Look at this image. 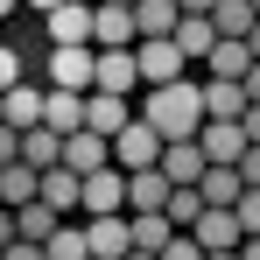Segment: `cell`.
<instances>
[{
	"instance_id": "cell-19",
	"label": "cell",
	"mask_w": 260,
	"mask_h": 260,
	"mask_svg": "<svg viewBox=\"0 0 260 260\" xmlns=\"http://www.w3.org/2000/svg\"><path fill=\"white\" fill-rule=\"evenodd\" d=\"M169 176H162V162H155V169H134L127 176V211H162V204H169Z\"/></svg>"
},
{
	"instance_id": "cell-4",
	"label": "cell",
	"mask_w": 260,
	"mask_h": 260,
	"mask_svg": "<svg viewBox=\"0 0 260 260\" xmlns=\"http://www.w3.org/2000/svg\"><path fill=\"white\" fill-rule=\"evenodd\" d=\"M113 162H120L127 176H134V169H155V162H162V134H155L141 113H134V127L113 134Z\"/></svg>"
},
{
	"instance_id": "cell-5",
	"label": "cell",
	"mask_w": 260,
	"mask_h": 260,
	"mask_svg": "<svg viewBox=\"0 0 260 260\" xmlns=\"http://www.w3.org/2000/svg\"><path fill=\"white\" fill-rule=\"evenodd\" d=\"M190 239H197L204 253H232V246L246 239V225H239V211H232V204H204V211H197V225H190Z\"/></svg>"
},
{
	"instance_id": "cell-25",
	"label": "cell",
	"mask_w": 260,
	"mask_h": 260,
	"mask_svg": "<svg viewBox=\"0 0 260 260\" xmlns=\"http://www.w3.org/2000/svg\"><path fill=\"white\" fill-rule=\"evenodd\" d=\"M134 21H141V36H176L183 0H134Z\"/></svg>"
},
{
	"instance_id": "cell-33",
	"label": "cell",
	"mask_w": 260,
	"mask_h": 260,
	"mask_svg": "<svg viewBox=\"0 0 260 260\" xmlns=\"http://www.w3.org/2000/svg\"><path fill=\"white\" fill-rule=\"evenodd\" d=\"M7 162H21V127L0 120V169H7Z\"/></svg>"
},
{
	"instance_id": "cell-29",
	"label": "cell",
	"mask_w": 260,
	"mask_h": 260,
	"mask_svg": "<svg viewBox=\"0 0 260 260\" xmlns=\"http://www.w3.org/2000/svg\"><path fill=\"white\" fill-rule=\"evenodd\" d=\"M162 211L176 218V232H190V225H197V211H204V190H197V183H176V190H169V204H162Z\"/></svg>"
},
{
	"instance_id": "cell-31",
	"label": "cell",
	"mask_w": 260,
	"mask_h": 260,
	"mask_svg": "<svg viewBox=\"0 0 260 260\" xmlns=\"http://www.w3.org/2000/svg\"><path fill=\"white\" fill-rule=\"evenodd\" d=\"M162 260H204V246H197V239H190V232H176L169 246H162Z\"/></svg>"
},
{
	"instance_id": "cell-28",
	"label": "cell",
	"mask_w": 260,
	"mask_h": 260,
	"mask_svg": "<svg viewBox=\"0 0 260 260\" xmlns=\"http://www.w3.org/2000/svg\"><path fill=\"white\" fill-rule=\"evenodd\" d=\"M211 21H218V36H253V0H218L211 7Z\"/></svg>"
},
{
	"instance_id": "cell-20",
	"label": "cell",
	"mask_w": 260,
	"mask_h": 260,
	"mask_svg": "<svg viewBox=\"0 0 260 260\" xmlns=\"http://www.w3.org/2000/svg\"><path fill=\"white\" fill-rule=\"evenodd\" d=\"M204 113L211 120H239L246 113V78H204Z\"/></svg>"
},
{
	"instance_id": "cell-47",
	"label": "cell",
	"mask_w": 260,
	"mask_h": 260,
	"mask_svg": "<svg viewBox=\"0 0 260 260\" xmlns=\"http://www.w3.org/2000/svg\"><path fill=\"white\" fill-rule=\"evenodd\" d=\"M253 14H260V0H253Z\"/></svg>"
},
{
	"instance_id": "cell-37",
	"label": "cell",
	"mask_w": 260,
	"mask_h": 260,
	"mask_svg": "<svg viewBox=\"0 0 260 260\" xmlns=\"http://www.w3.org/2000/svg\"><path fill=\"white\" fill-rule=\"evenodd\" d=\"M246 106H260V56H253V71H246Z\"/></svg>"
},
{
	"instance_id": "cell-2",
	"label": "cell",
	"mask_w": 260,
	"mask_h": 260,
	"mask_svg": "<svg viewBox=\"0 0 260 260\" xmlns=\"http://www.w3.org/2000/svg\"><path fill=\"white\" fill-rule=\"evenodd\" d=\"M134 63H141V91L176 85V78H190V71H197V63L176 49V36H141V43H134Z\"/></svg>"
},
{
	"instance_id": "cell-18",
	"label": "cell",
	"mask_w": 260,
	"mask_h": 260,
	"mask_svg": "<svg viewBox=\"0 0 260 260\" xmlns=\"http://www.w3.org/2000/svg\"><path fill=\"white\" fill-rule=\"evenodd\" d=\"M176 49L204 71V56L218 49V21H211V14H183V21H176Z\"/></svg>"
},
{
	"instance_id": "cell-36",
	"label": "cell",
	"mask_w": 260,
	"mask_h": 260,
	"mask_svg": "<svg viewBox=\"0 0 260 260\" xmlns=\"http://www.w3.org/2000/svg\"><path fill=\"white\" fill-rule=\"evenodd\" d=\"M0 260H43V246L36 239H14V246H0Z\"/></svg>"
},
{
	"instance_id": "cell-41",
	"label": "cell",
	"mask_w": 260,
	"mask_h": 260,
	"mask_svg": "<svg viewBox=\"0 0 260 260\" xmlns=\"http://www.w3.org/2000/svg\"><path fill=\"white\" fill-rule=\"evenodd\" d=\"M49 7H56V0H21V14H49Z\"/></svg>"
},
{
	"instance_id": "cell-9",
	"label": "cell",
	"mask_w": 260,
	"mask_h": 260,
	"mask_svg": "<svg viewBox=\"0 0 260 260\" xmlns=\"http://www.w3.org/2000/svg\"><path fill=\"white\" fill-rule=\"evenodd\" d=\"M43 106H49V85H36V78H21V85H7L0 91V120L7 127H43Z\"/></svg>"
},
{
	"instance_id": "cell-21",
	"label": "cell",
	"mask_w": 260,
	"mask_h": 260,
	"mask_svg": "<svg viewBox=\"0 0 260 260\" xmlns=\"http://www.w3.org/2000/svg\"><path fill=\"white\" fill-rule=\"evenodd\" d=\"M43 127H56V134H78V127H85V91H63V85H49Z\"/></svg>"
},
{
	"instance_id": "cell-23",
	"label": "cell",
	"mask_w": 260,
	"mask_h": 260,
	"mask_svg": "<svg viewBox=\"0 0 260 260\" xmlns=\"http://www.w3.org/2000/svg\"><path fill=\"white\" fill-rule=\"evenodd\" d=\"M127 218H134V246H141V253H162V246L176 239V218L169 211H127Z\"/></svg>"
},
{
	"instance_id": "cell-14",
	"label": "cell",
	"mask_w": 260,
	"mask_h": 260,
	"mask_svg": "<svg viewBox=\"0 0 260 260\" xmlns=\"http://www.w3.org/2000/svg\"><path fill=\"white\" fill-rule=\"evenodd\" d=\"M204 169H211V155L197 141H162V176L169 183H204Z\"/></svg>"
},
{
	"instance_id": "cell-27",
	"label": "cell",
	"mask_w": 260,
	"mask_h": 260,
	"mask_svg": "<svg viewBox=\"0 0 260 260\" xmlns=\"http://www.w3.org/2000/svg\"><path fill=\"white\" fill-rule=\"evenodd\" d=\"M21 239H36V246H43L49 232H56V225H63V211H56V204H49V197H36V204H21Z\"/></svg>"
},
{
	"instance_id": "cell-8",
	"label": "cell",
	"mask_w": 260,
	"mask_h": 260,
	"mask_svg": "<svg viewBox=\"0 0 260 260\" xmlns=\"http://www.w3.org/2000/svg\"><path fill=\"white\" fill-rule=\"evenodd\" d=\"M91 14H99V0H56L43 14V36L49 43H91Z\"/></svg>"
},
{
	"instance_id": "cell-30",
	"label": "cell",
	"mask_w": 260,
	"mask_h": 260,
	"mask_svg": "<svg viewBox=\"0 0 260 260\" xmlns=\"http://www.w3.org/2000/svg\"><path fill=\"white\" fill-rule=\"evenodd\" d=\"M232 211H239V225H246V239H253V232H260V190H246V197H239Z\"/></svg>"
},
{
	"instance_id": "cell-35",
	"label": "cell",
	"mask_w": 260,
	"mask_h": 260,
	"mask_svg": "<svg viewBox=\"0 0 260 260\" xmlns=\"http://www.w3.org/2000/svg\"><path fill=\"white\" fill-rule=\"evenodd\" d=\"M21 239V218H14V204H0V246H14Z\"/></svg>"
},
{
	"instance_id": "cell-45",
	"label": "cell",
	"mask_w": 260,
	"mask_h": 260,
	"mask_svg": "<svg viewBox=\"0 0 260 260\" xmlns=\"http://www.w3.org/2000/svg\"><path fill=\"white\" fill-rule=\"evenodd\" d=\"M127 260H162V253H141V246H134V253H127Z\"/></svg>"
},
{
	"instance_id": "cell-38",
	"label": "cell",
	"mask_w": 260,
	"mask_h": 260,
	"mask_svg": "<svg viewBox=\"0 0 260 260\" xmlns=\"http://www.w3.org/2000/svg\"><path fill=\"white\" fill-rule=\"evenodd\" d=\"M239 120H246V141H260V106H246Z\"/></svg>"
},
{
	"instance_id": "cell-6",
	"label": "cell",
	"mask_w": 260,
	"mask_h": 260,
	"mask_svg": "<svg viewBox=\"0 0 260 260\" xmlns=\"http://www.w3.org/2000/svg\"><path fill=\"white\" fill-rule=\"evenodd\" d=\"M134 43H141L134 7H120V0H99V14H91V49H134Z\"/></svg>"
},
{
	"instance_id": "cell-15",
	"label": "cell",
	"mask_w": 260,
	"mask_h": 260,
	"mask_svg": "<svg viewBox=\"0 0 260 260\" xmlns=\"http://www.w3.org/2000/svg\"><path fill=\"white\" fill-rule=\"evenodd\" d=\"M134 85H141L134 49H99V85H91V91H120V99H134Z\"/></svg>"
},
{
	"instance_id": "cell-48",
	"label": "cell",
	"mask_w": 260,
	"mask_h": 260,
	"mask_svg": "<svg viewBox=\"0 0 260 260\" xmlns=\"http://www.w3.org/2000/svg\"><path fill=\"white\" fill-rule=\"evenodd\" d=\"M91 260H99V253H91Z\"/></svg>"
},
{
	"instance_id": "cell-32",
	"label": "cell",
	"mask_w": 260,
	"mask_h": 260,
	"mask_svg": "<svg viewBox=\"0 0 260 260\" xmlns=\"http://www.w3.org/2000/svg\"><path fill=\"white\" fill-rule=\"evenodd\" d=\"M21 78H28V71H21V56L0 43V91H7V85H21Z\"/></svg>"
},
{
	"instance_id": "cell-34",
	"label": "cell",
	"mask_w": 260,
	"mask_h": 260,
	"mask_svg": "<svg viewBox=\"0 0 260 260\" xmlns=\"http://www.w3.org/2000/svg\"><path fill=\"white\" fill-rule=\"evenodd\" d=\"M239 176H246V190H260V141L246 148V155H239Z\"/></svg>"
},
{
	"instance_id": "cell-16",
	"label": "cell",
	"mask_w": 260,
	"mask_h": 260,
	"mask_svg": "<svg viewBox=\"0 0 260 260\" xmlns=\"http://www.w3.org/2000/svg\"><path fill=\"white\" fill-rule=\"evenodd\" d=\"M36 197H43V169H36L28 155L0 169V204H14V211H21V204H36Z\"/></svg>"
},
{
	"instance_id": "cell-46",
	"label": "cell",
	"mask_w": 260,
	"mask_h": 260,
	"mask_svg": "<svg viewBox=\"0 0 260 260\" xmlns=\"http://www.w3.org/2000/svg\"><path fill=\"white\" fill-rule=\"evenodd\" d=\"M120 7H134V0H120Z\"/></svg>"
},
{
	"instance_id": "cell-44",
	"label": "cell",
	"mask_w": 260,
	"mask_h": 260,
	"mask_svg": "<svg viewBox=\"0 0 260 260\" xmlns=\"http://www.w3.org/2000/svg\"><path fill=\"white\" fill-rule=\"evenodd\" d=\"M204 260H239V246H232V253H204Z\"/></svg>"
},
{
	"instance_id": "cell-3",
	"label": "cell",
	"mask_w": 260,
	"mask_h": 260,
	"mask_svg": "<svg viewBox=\"0 0 260 260\" xmlns=\"http://www.w3.org/2000/svg\"><path fill=\"white\" fill-rule=\"evenodd\" d=\"M43 85H63V91H91V85H99V49H91V43H49Z\"/></svg>"
},
{
	"instance_id": "cell-40",
	"label": "cell",
	"mask_w": 260,
	"mask_h": 260,
	"mask_svg": "<svg viewBox=\"0 0 260 260\" xmlns=\"http://www.w3.org/2000/svg\"><path fill=\"white\" fill-rule=\"evenodd\" d=\"M211 7H218V0H183V14H211Z\"/></svg>"
},
{
	"instance_id": "cell-39",
	"label": "cell",
	"mask_w": 260,
	"mask_h": 260,
	"mask_svg": "<svg viewBox=\"0 0 260 260\" xmlns=\"http://www.w3.org/2000/svg\"><path fill=\"white\" fill-rule=\"evenodd\" d=\"M239 260H260V232H253V239H239Z\"/></svg>"
},
{
	"instance_id": "cell-12",
	"label": "cell",
	"mask_w": 260,
	"mask_h": 260,
	"mask_svg": "<svg viewBox=\"0 0 260 260\" xmlns=\"http://www.w3.org/2000/svg\"><path fill=\"white\" fill-rule=\"evenodd\" d=\"M85 127L113 141L120 127H134V99H120V91H85Z\"/></svg>"
},
{
	"instance_id": "cell-43",
	"label": "cell",
	"mask_w": 260,
	"mask_h": 260,
	"mask_svg": "<svg viewBox=\"0 0 260 260\" xmlns=\"http://www.w3.org/2000/svg\"><path fill=\"white\" fill-rule=\"evenodd\" d=\"M246 43H253V56H260V21H253V36H246Z\"/></svg>"
},
{
	"instance_id": "cell-13",
	"label": "cell",
	"mask_w": 260,
	"mask_h": 260,
	"mask_svg": "<svg viewBox=\"0 0 260 260\" xmlns=\"http://www.w3.org/2000/svg\"><path fill=\"white\" fill-rule=\"evenodd\" d=\"M106 162H113V141H106V134H91V127L63 134V169L91 176V169H106Z\"/></svg>"
},
{
	"instance_id": "cell-26",
	"label": "cell",
	"mask_w": 260,
	"mask_h": 260,
	"mask_svg": "<svg viewBox=\"0 0 260 260\" xmlns=\"http://www.w3.org/2000/svg\"><path fill=\"white\" fill-rule=\"evenodd\" d=\"M21 155H28L36 169H56V162H63V134L56 127H28L21 134Z\"/></svg>"
},
{
	"instance_id": "cell-10",
	"label": "cell",
	"mask_w": 260,
	"mask_h": 260,
	"mask_svg": "<svg viewBox=\"0 0 260 260\" xmlns=\"http://www.w3.org/2000/svg\"><path fill=\"white\" fill-rule=\"evenodd\" d=\"M197 148H204L211 162H232V169H239V155H246L253 141H246V120H204V127H197Z\"/></svg>"
},
{
	"instance_id": "cell-7",
	"label": "cell",
	"mask_w": 260,
	"mask_h": 260,
	"mask_svg": "<svg viewBox=\"0 0 260 260\" xmlns=\"http://www.w3.org/2000/svg\"><path fill=\"white\" fill-rule=\"evenodd\" d=\"M85 239H91L99 260H127L134 253V218L127 211H99V218H85Z\"/></svg>"
},
{
	"instance_id": "cell-1",
	"label": "cell",
	"mask_w": 260,
	"mask_h": 260,
	"mask_svg": "<svg viewBox=\"0 0 260 260\" xmlns=\"http://www.w3.org/2000/svg\"><path fill=\"white\" fill-rule=\"evenodd\" d=\"M141 120L162 134V141H197V127L211 120L204 113V78H176V85H155L141 99Z\"/></svg>"
},
{
	"instance_id": "cell-42",
	"label": "cell",
	"mask_w": 260,
	"mask_h": 260,
	"mask_svg": "<svg viewBox=\"0 0 260 260\" xmlns=\"http://www.w3.org/2000/svg\"><path fill=\"white\" fill-rule=\"evenodd\" d=\"M7 14H21V0H0V21H7Z\"/></svg>"
},
{
	"instance_id": "cell-11",
	"label": "cell",
	"mask_w": 260,
	"mask_h": 260,
	"mask_svg": "<svg viewBox=\"0 0 260 260\" xmlns=\"http://www.w3.org/2000/svg\"><path fill=\"white\" fill-rule=\"evenodd\" d=\"M99 211H127V169L120 162L85 176V218H99Z\"/></svg>"
},
{
	"instance_id": "cell-17",
	"label": "cell",
	"mask_w": 260,
	"mask_h": 260,
	"mask_svg": "<svg viewBox=\"0 0 260 260\" xmlns=\"http://www.w3.org/2000/svg\"><path fill=\"white\" fill-rule=\"evenodd\" d=\"M253 71V43L246 36H218V49L204 56V78H246Z\"/></svg>"
},
{
	"instance_id": "cell-22",
	"label": "cell",
	"mask_w": 260,
	"mask_h": 260,
	"mask_svg": "<svg viewBox=\"0 0 260 260\" xmlns=\"http://www.w3.org/2000/svg\"><path fill=\"white\" fill-rule=\"evenodd\" d=\"M43 260H91V239H85V218H63L56 232L43 239Z\"/></svg>"
},
{
	"instance_id": "cell-24",
	"label": "cell",
	"mask_w": 260,
	"mask_h": 260,
	"mask_svg": "<svg viewBox=\"0 0 260 260\" xmlns=\"http://www.w3.org/2000/svg\"><path fill=\"white\" fill-rule=\"evenodd\" d=\"M197 190H204V204H239V197H246V176L232 169V162H211Z\"/></svg>"
}]
</instances>
